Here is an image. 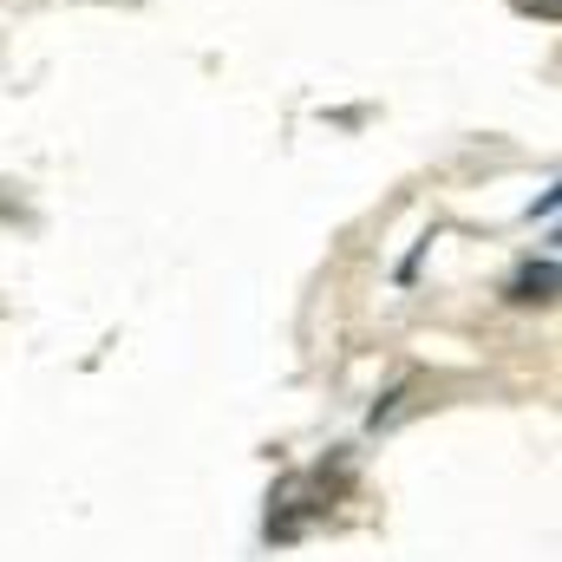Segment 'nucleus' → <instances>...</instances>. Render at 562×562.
Here are the masks:
<instances>
[{"instance_id":"obj_1","label":"nucleus","mask_w":562,"mask_h":562,"mask_svg":"<svg viewBox=\"0 0 562 562\" xmlns=\"http://www.w3.org/2000/svg\"><path fill=\"white\" fill-rule=\"evenodd\" d=\"M510 301H524V307H530V301H537V307H543V301H557V256L524 262V269H517V281H510Z\"/></svg>"}]
</instances>
